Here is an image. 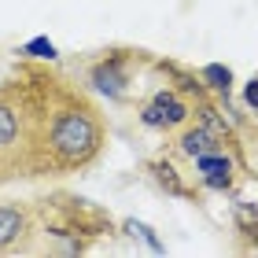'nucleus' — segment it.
<instances>
[{
  "label": "nucleus",
  "mask_w": 258,
  "mask_h": 258,
  "mask_svg": "<svg viewBox=\"0 0 258 258\" xmlns=\"http://www.w3.org/2000/svg\"><path fill=\"white\" fill-rule=\"evenodd\" d=\"M111 140L107 114L89 96L85 85H74L70 78L55 74L48 67L33 125V155L30 177H67L85 173L103 159Z\"/></svg>",
  "instance_id": "obj_1"
},
{
  "label": "nucleus",
  "mask_w": 258,
  "mask_h": 258,
  "mask_svg": "<svg viewBox=\"0 0 258 258\" xmlns=\"http://www.w3.org/2000/svg\"><path fill=\"white\" fill-rule=\"evenodd\" d=\"M33 203V240L30 254L74 258L89 254L100 240L114 236V218L100 203L74 192H48Z\"/></svg>",
  "instance_id": "obj_2"
},
{
  "label": "nucleus",
  "mask_w": 258,
  "mask_h": 258,
  "mask_svg": "<svg viewBox=\"0 0 258 258\" xmlns=\"http://www.w3.org/2000/svg\"><path fill=\"white\" fill-rule=\"evenodd\" d=\"M48 67L52 63L22 59L0 81V184L30 177L33 125H37V107H41Z\"/></svg>",
  "instance_id": "obj_3"
},
{
  "label": "nucleus",
  "mask_w": 258,
  "mask_h": 258,
  "mask_svg": "<svg viewBox=\"0 0 258 258\" xmlns=\"http://www.w3.org/2000/svg\"><path fill=\"white\" fill-rule=\"evenodd\" d=\"M151 63V52H140L133 44H114L96 52L81 70L89 92L103 96L107 103H129V92L137 89V70Z\"/></svg>",
  "instance_id": "obj_4"
},
{
  "label": "nucleus",
  "mask_w": 258,
  "mask_h": 258,
  "mask_svg": "<svg viewBox=\"0 0 258 258\" xmlns=\"http://www.w3.org/2000/svg\"><path fill=\"white\" fill-rule=\"evenodd\" d=\"M192 114H196V100L184 96V92L177 85H170V81L159 85L148 100L137 103V122L144 129H151V133H166V137H173L181 125H188Z\"/></svg>",
  "instance_id": "obj_5"
},
{
  "label": "nucleus",
  "mask_w": 258,
  "mask_h": 258,
  "mask_svg": "<svg viewBox=\"0 0 258 258\" xmlns=\"http://www.w3.org/2000/svg\"><path fill=\"white\" fill-rule=\"evenodd\" d=\"M192 170H196L199 192L232 196L236 184H240V170H243L240 148H210V151H203V155L192 159Z\"/></svg>",
  "instance_id": "obj_6"
},
{
  "label": "nucleus",
  "mask_w": 258,
  "mask_h": 258,
  "mask_svg": "<svg viewBox=\"0 0 258 258\" xmlns=\"http://www.w3.org/2000/svg\"><path fill=\"white\" fill-rule=\"evenodd\" d=\"M33 240V203L0 199V254H30Z\"/></svg>",
  "instance_id": "obj_7"
},
{
  "label": "nucleus",
  "mask_w": 258,
  "mask_h": 258,
  "mask_svg": "<svg viewBox=\"0 0 258 258\" xmlns=\"http://www.w3.org/2000/svg\"><path fill=\"white\" fill-rule=\"evenodd\" d=\"M144 173L155 181V188L166 192L170 199H199V188H192V184L184 181V173L177 170V162H173L170 155L148 159V162H144Z\"/></svg>",
  "instance_id": "obj_8"
},
{
  "label": "nucleus",
  "mask_w": 258,
  "mask_h": 258,
  "mask_svg": "<svg viewBox=\"0 0 258 258\" xmlns=\"http://www.w3.org/2000/svg\"><path fill=\"white\" fill-rule=\"evenodd\" d=\"M232 229L240 236V251H251L258 247V199H243L232 192Z\"/></svg>",
  "instance_id": "obj_9"
},
{
  "label": "nucleus",
  "mask_w": 258,
  "mask_h": 258,
  "mask_svg": "<svg viewBox=\"0 0 258 258\" xmlns=\"http://www.w3.org/2000/svg\"><path fill=\"white\" fill-rule=\"evenodd\" d=\"M210 148H221V144H218V140L210 137L196 118L173 133V155H181V159H188V162H192L196 155H203V151H210Z\"/></svg>",
  "instance_id": "obj_10"
},
{
  "label": "nucleus",
  "mask_w": 258,
  "mask_h": 258,
  "mask_svg": "<svg viewBox=\"0 0 258 258\" xmlns=\"http://www.w3.org/2000/svg\"><path fill=\"white\" fill-rule=\"evenodd\" d=\"M199 74V81L207 85V92L214 100H221V103H229L232 100V89H236V74H232V67L229 63H203L196 70Z\"/></svg>",
  "instance_id": "obj_11"
},
{
  "label": "nucleus",
  "mask_w": 258,
  "mask_h": 258,
  "mask_svg": "<svg viewBox=\"0 0 258 258\" xmlns=\"http://www.w3.org/2000/svg\"><path fill=\"white\" fill-rule=\"evenodd\" d=\"M122 232H125V236L129 240H140V243H144V247L151 251V254H166V240H162L159 236V232L155 229H151L148 225V221H137V218H125L122 221V225H118Z\"/></svg>",
  "instance_id": "obj_12"
},
{
  "label": "nucleus",
  "mask_w": 258,
  "mask_h": 258,
  "mask_svg": "<svg viewBox=\"0 0 258 258\" xmlns=\"http://www.w3.org/2000/svg\"><path fill=\"white\" fill-rule=\"evenodd\" d=\"M19 55H22V59H33V63H59V48H55V41H48L44 33L22 41L19 44Z\"/></svg>",
  "instance_id": "obj_13"
},
{
  "label": "nucleus",
  "mask_w": 258,
  "mask_h": 258,
  "mask_svg": "<svg viewBox=\"0 0 258 258\" xmlns=\"http://www.w3.org/2000/svg\"><path fill=\"white\" fill-rule=\"evenodd\" d=\"M240 96H243V107H247L251 114H258V74H251L247 81H243Z\"/></svg>",
  "instance_id": "obj_14"
},
{
  "label": "nucleus",
  "mask_w": 258,
  "mask_h": 258,
  "mask_svg": "<svg viewBox=\"0 0 258 258\" xmlns=\"http://www.w3.org/2000/svg\"><path fill=\"white\" fill-rule=\"evenodd\" d=\"M254 254H258V247H254Z\"/></svg>",
  "instance_id": "obj_15"
}]
</instances>
